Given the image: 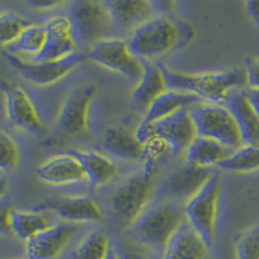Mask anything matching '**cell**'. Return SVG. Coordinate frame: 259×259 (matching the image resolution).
<instances>
[{
    "label": "cell",
    "mask_w": 259,
    "mask_h": 259,
    "mask_svg": "<svg viewBox=\"0 0 259 259\" xmlns=\"http://www.w3.org/2000/svg\"><path fill=\"white\" fill-rule=\"evenodd\" d=\"M105 259H121V258H119V254H118L114 249H112V250H110V253L108 254V256H106Z\"/></svg>",
    "instance_id": "obj_42"
},
{
    "label": "cell",
    "mask_w": 259,
    "mask_h": 259,
    "mask_svg": "<svg viewBox=\"0 0 259 259\" xmlns=\"http://www.w3.org/2000/svg\"><path fill=\"white\" fill-rule=\"evenodd\" d=\"M168 90L187 92L210 104H222L235 90L247 84L245 69L184 74L162 66Z\"/></svg>",
    "instance_id": "obj_1"
},
{
    "label": "cell",
    "mask_w": 259,
    "mask_h": 259,
    "mask_svg": "<svg viewBox=\"0 0 259 259\" xmlns=\"http://www.w3.org/2000/svg\"><path fill=\"white\" fill-rule=\"evenodd\" d=\"M48 206L68 223L99 222L104 217L100 205L89 196H62L51 201Z\"/></svg>",
    "instance_id": "obj_18"
},
{
    "label": "cell",
    "mask_w": 259,
    "mask_h": 259,
    "mask_svg": "<svg viewBox=\"0 0 259 259\" xmlns=\"http://www.w3.org/2000/svg\"><path fill=\"white\" fill-rule=\"evenodd\" d=\"M233 152L235 150L215 140L197 136L186 150V162L198 167L210 168V166L221 165Z\"/></svg>",
    "instance_id": "obj_23"
},
{
    "label": "cell",
    "mask_w": 259,
    "mask_h": 259,
    "mask_svg": "<svg viewBox=\"0 0 259 259\" xmlns=\"http://www.w3.org/2000/svg\"><path fill=\"white\" fill-rule=\"evenodd\" d=\"M69 20L75 41L90 50L110 39L112 32L115 31L106 2H75L69 9Z\"/></svg>",
    "instance_id": "obj_5"
},
{
    "label": "cell",
    "mask_w": 259,
    "mask_h": 259,
    "mask_svg": "<svg viewBox=\"0 0 259 259\" xmlns=\"http://www.w3.org/2000/svg\"><path fill=\"white\" fill-rule=\"evenodd\" d=\"M191 114L198 136L211 139L232 150L244 145L239 126L227 106L201 103L191 109Z\"/></svg>",
    "instance_id": "obj_7"
},
{
    "label": "cell",
    "mask_w": 259,
    "mask_h": 259,
    "mask_svg": "<svg viewBox=\"0 0 259 259\" xmlns=\"http://www.w3.org/2000/svg\"><path fill=\"white\" fill-rule=\"evenodd\" d=\"M7 188H8V183L4 178H0V201L3 200V196L6 194Z\"/></svg>",
    "instance_id": "obj_41"
},
{
    "label": "cell",
    "mask_w": 259,
    "mask_h": 259,
    "mask_svg": "<svg viewBox=\"0 0 259 259\" xmlns=\"http://www.w3.org/2000/svg\"><path fill=\"white\" fill-rule=\"evenodd\" d=\"M219 167L232 172H251L259 170V145H242L222 162Z\"/></svg>",
    "instance_id": "obj_29"
},
{
    "label": "cell",
    "mask_w": 259,
    "mask_h": 259,
    "mask_svg": "<svg viewBox=\"0 0 259 259\" xmlns=\"http://www.w3.org/2000/svg\"><path fill=\"white\" fill-rule=\"evenodd\" d=\"M20 161V150L11 136L0 128V171H12Z\"/></svg>",
    "instance_id": "obj_32"
},
{
    "label": "cell",
    "mask_w": 259,
    "mask_h": 259,
    "mask_svg": "<svg viewBox=\"0 0 259 259\" xmlns=\"http://www.w3.org/2000/svg\"><path fill=\"white\" fill-rule=\"evenodd\" d=\"M0 89L4 94L7 118L13 126L35 136L45 133L38 110L24 89L9 82H2Z\"/></svg>",
    "instance_id": "obj_9"
},
{
    "label": "cell",
    "mask_w": 259,
    "mask_h": 259,
    "mask_svg": "<svg viewBox=\"0 0 259 259\" xmlns=\"http://www.w3.org/2000/svg\"><path fill=\"white\" fill-rule=\"evenodd\" d=\"M246 96L250 105L253 106V109L259 115V89H250L249 91H246Z\"/></svg>",
    "instance_id": "obj_38"
},
{
    "label": "cell",
    "mask_w": 259,
    "mask_h": 259,
    "mask_svg": "<svg viewBox=\"0 0 259 259\" xmlns=\"http://www.w3.org/2000/svg\"><path fill=\"white\" fill-rule=\"evenodd\" d=\"M144 150H145L144 158L153 159V161L156 162H158L162 157L166 156L167 153H171L170 147L167 145V143H166L165 140H162L161 138L153 139L152 142L145 144Z\"/></svg>",
    "instance_id": "obj_33"
},
{
    "label": "cell",
    "mask_w": 259,
    "mask_h": 259,
    "mask_svg": "<svg viewBox=\"0 0 259 259\" xmlns=\"http://www.w3.org/2000/svg\"><path fill=\"white\" fill-rule=\"evenodd\" d=\"M245 7H246V11L247 13H249V16L251 17V20L259 26V0L246 2V3H245Z\"/></svg>",
    "instance_id": "obj_37"
},
{
    "label": "cell",
    "mask_w": 259,
    "mask_h": 259,
    "mask_svg": "<svg viewBox=\"0 0 259 259\" xmlns=\"http://www.w3.org/2000/svg\"><path fill=\"white\" fill-rule=\"evenodd\" d=\"M30 22L22 16L13 12H4L0 15V46L4 48L15 43L24 32Z\"/></svg>",
    "instance_id": "obj_30"
},
{
    "label": "cell",
    "mask_w": 259,
    "mask_h": 259,
    "mask_svg": "<svg viewBox=\"0 0 259 259\" xmlns=\"http://www.w3.org/2000/svg\"><path fill=\"white\" fill-rule=\"evenodd\" d=\"M245 71L247 85L250 89H259V57H247Z\"/></svg>",
    "instance_id": "obj_35"
},
{
    "label": "cell",
    "mask_w": 259,
    "mask_h": 259,
    "mask_svg": "<svg viewBox=\"0 0 259 259\" xmlns=\"http://www.w3.org/2000/svg\"><path fill=\"white\" fill-rule=\"evenodd\" d=\"M119 258L121 259H148L147 256L143 255L142 253H136V251H133V250L123 251L122 254H119Z\"/></svg>",
    "instance_id": "obj_40"
},
{
    "label": "cell",
    "mask_w": 259,
    "mask_h": 259,
    "mask_svg": "<svg viewBox=\"0 0 259 259\" xmlns=\"http://www.w3.org/2000/svg\"><path fill=\"white\" fill-rule=\"evenodd\" d=\"M106 4L112 15L115 31L128 32L130 35L157 16L156 3L148 0H112L106 2Z\"/></svg>",
    "instance_id": "obj_16"
},
{
    "label": "cell",
    "mask_w": 259,
    "mask_h": 259,
    "mask_svg": "<svg viewBox=\"0 0 259 259\" xmlns=\"http://www.w3.org/2000/svg\"><path fill=\"white\" fill-rule=\"evenodd\" d=\"M162 259H210V247L186 223L168 242Z\"/></svg>",
    "instance_id": "obj_21"
},
{
    "label": "cell",
    "mask_w": 259,
    "mask_h": 259,
    "mask_svg": "<svg viewBox=\"0 0 259 259\" xmlns=\"http://www.w3.org/2000/svg\"><path fill=\"white\" fill-rule=\"evenodd\" d=\"M29 4L34 8L38 9H51L56 8L60 4V2H53V0H34V2H29Z\"/></svg>",
    "instance_id": "obj_39"
},
{
    "label": "cell",
    "mask_w": 259,
    "mask_h": 259,
    "mask_svg": "<svg viewBox=\"0 0 259 259\" xmlns=\"http://www.w3.org/2000/svg\"><path fill=\"white\" fill-rule=\"evenodd\" d=\"M74 154L79 158L84 171L85 182L91 188L105 186L117 177V166L109 157L94 150H83Z\"/></svg>",
    "instance_id": "obj_24"
},
{
    "label": "cell",
    "mask_w": 259,
    "mask_h": 259,
    "mask_svg": "<svg viewBox=\"0 0 259 259\" xmlns=\"http://www.w3.org/2000/svg\"><path fill=\"white\" fill-rule=\"evenodd\" d=\"M46 43V29L40 25H30L24 30V32L18 36L17 40L11 46L6 47L8 55L17 56V55H27L35 59L40 51L43 50Z\"/></svg>",
    "instance_id": "obj_27"
},
{
    "label": "cell",
    "mask_w": 259,
    "mask_h": 259,
    "mask_svg": "<svg viewBox=\"0 0 259 259\" xmlns=\"http://www.w3.org/2000/svg\"><path fill=\"white\" fill-rule=\"evenodd\" d=\"M201 103L202 100L192 94L167 90L161 96L157 97L154 103L148 108L144 121L158 122L163 118L180 112V110L188 109L189 106L198 105Z\"/></svg>",
    "instance_id": "obj_25"
},
{
    "label": "cell",
    "mask_w": 259,
    "mask_h": 259,
    "mask_svg": "<svg viewBox=\"0 0 259 259\" xmlns=\"http://www.w3.org/2000/svg\"><path fill=\"white\" fill-rule=\"evenodd\" d=\"M135 136L143 145L148 144V143L152 142L153 139L158 138V136H157L156 122L143 121L142 124H140V126L138 127V130H136Z\"/></svg>",
    "instance_id": "obj_34"
},
{
    "label": "cell",
    "mask_w": 259,
    "mask_h": 259,
    "mask_svg": "<svg viewBox=\"0 0 259 259\" xmlns=\"http://www.w3.org/2000/svg\"><path fill=\"white\" fill-rule=\"evenodd\" d=\"M186 223L184 207H179L177 202L162 201L148 206L134 223V231L145 246L165 253L168 242Z\"/></svg>",
    "instance_id": "obj_3"
},
{
    "label": "cell",
    "mask_w": 259,
    "mask_h": 259,
    "mask_svg": "<svg viewBox=\"0 0 259 259\" xmlns=\"http://www.w3.org/2000/svg\"><path fill=\"white\" fill-rule=\"evenodd\" d=\"M235 250L237 259H259V224L236 237Z\"/></svg>",
    "instance_id": "obj_31"
},
{
    "label": "cell",
    "mask_w": 259,
    "mask_h": 259,
    "mask_svg": "<svg viewBox=\"0 0 259 259\" xmlns=\"http://www.w3.org/2000/svg\"><path fill=\"white\" fill-rule=\"evenodd\" d=\"M167 90V82L162 71V65L144 62V73L133 94L134 104L140 109L148 110L157 97Z\"/></svg>",
    "instance_id": "obj_22"
},
{
    "label": "cell",
    "mask_w": 259,
    "mask_h": 259,
    "mask_svg": "<svg viewBox=\"0 0 259 259\" xmlns=\"http://www.w3.org/2000/svg\"><path fill=\"white\" fill-rule=\"evenodd\" d=\"M103 148L109 156L122 161H144V145L135 135L121 127H110L105 131Z\"/></svg>",
    "instance_id": "obj_20"
},
{
    "label": "cell",
    "mask_w": 259,
    "mask_h": 259,
    "mask_svg": "<svg viewBox=\"0 0 259 259\" xmlns=\"http://www.w3.org/2000/svg\"><path fill=\"white\" fill-rule=\"evenodd\" d=\"M7 59L27 80L38 85H48L66 77L85 59V56H80L75 53L69 59L55 62H36L31 60H22L21 57L12 56V55H7Z\"/></svg>",
    "instance_id": "obj_12"
},
{
    "label": "cell",
    "mask_w": 259,
    "mask_h": 259,
    "mask_svg": "<svg viewBox=\"0 0 259 259\" xmlns=\"http://www.w3.org/2000/svg\"><path fill=\"white\" fill-rule=\"evenodd\" d=\"M157 163L144 158V167L140 172L127 177L110 191L108 206L115 219L123 224L135 223L148 209L153 197Z\"/></svg>",
    "instance_id": "obj_2"
},
{
    "label": "cell",
    "mask_w": 259,
    "mask_h": 259,
    "mask_svg": "<svg viewBox=\"0 0 259 259\" xmlns=\"http://www.w3.org/2000/svg\"><path fill=\"white\" fill-rule=\"evenodd\" d=\"M12 207L7 201H0V236H13L11 228V212Z\"/></svg>",
    "instance_id": "obj_36"
},
{
    "label": "cell",
    "mask_w": 259,
    "mask_h": 259,
    "mask_svg": "<svg viewBox=\"0 0 259 259\" xmlns=\"http://www.w3.org/2000/svg\"><path fill=\"white\" fill-rule=\"evenodd\" d=\"M85 59L91 60L103 68L121 74L131 82L138 83L144 73V62L131 52L127 40L110 38L90 50Z\"/></svg>",
    "instance_id": "obj_8"
},
{
    "label": "cell",
    "mask_w": 259,
    "mask_h": 259,
    "mask_svg": "<svg viewBox=\"0 0 259 259\" xmlns=\"http://www.w3.org/2000/svg\"><path fill=\"white\" fill-rule=\"evenodd\" d=\"M227 108L232 113L241 133L242 144L259 145V115L247 100L245 91H233L227 99Z\"/></svg>",
    "instance_id": "obj_19"
},
{
    "label": "cell",
    "mask_w": 259,
    "mask_h": 259,
    "mask_svg": "<svg viewBox=\"0 0 259 259\" xmlns=\"http://www.w3.org/2000/svg\"><path fill=\"white\" fill-rule=\"evenodd\" d=\"M95 94L96 87L87 85L69 95L62 105L57 121L62 133L68 135H79L87 130L90 106Z\"/></svg>",
    "instance_id": "obj_14"
},
{
    "label": "cell",
    "mask_w": 259,
    "mask_h": 259,
    "mask_svg": "<svg viewBox=\"0 0 259 259\" xmlns=\"http://www.w3.org/2000/svg\"><path fill=\"white\" fill-rule=\"evenodd\" d=\"M219 197L221 178L217 174H212L202 188L193 194L184 205L187 224L209 247L215 239Z\"/></svg>",
    "instance_id": "obj_6"
},
{
    "label": "cell",
    "mask_w": 259,
    "mask_h": 259,
    "mask_svg": "<svg viewBox=\"0 0 259 259\" xmlns=\"http://www.w3.org/2000/svg\"><path fill=\"white\" fill-rule=\"evenodd\" d=\"M47 215L36 211H22L12 210L11 212V228L12 235L22 241H29L31 237L47 230L52 226Z\"/></svg>",
    "instance_id": "obj_26"
},
{
    "label": "cell",
    "mask_w": 259,
    "mask_h": 259,
    "mask_svg": "<svg viewBox=\"0 0 259 259\" xmlns=\"http://www.w3.org/2000/svg\"><path fill=\"white\" fill-rule=\"evenodd\" d=\"M110 239L104 231H94L78 244L73 259H105L110 253Z\"/></svg>",
    "instance_id": "obj_28"
},
{
    "label": "cell",
    "mask_w": 259,
    "mask_h": 259,
    "mask_svg": "<svg viewBox=\"0 0 259 259\" xmlns=\"http://www.w3.org/2000/svg\"><path fill=\"white\" fill-rule=\"evenodd\" d=\"M77 233L74 223L52 224L47 230L41 231L31 237L25 245L26 259H56Z\"/></svg>",
    "instance_id": "obj_13"
},
{
    "label": "cell",
    "mask_w": 259,
    "mask_h": 259,
    "mask_svg": "<svg viewBox=\"0 0 259 259\" xmlns=\"http://www.w3.org/2000/svg\"><path fill=\"white\" fill-rule=\"evenodd\" d=\"M41 182L52 186H68L85 180L82 163L75 154H57L41 162L36 168Z\"/></svg>",
    "instance_id": "obj_17"
},
{
    "label": "cell",
    "mask_w": 259,
    "mask_h": 259,
    "mask_svg": "<svg viewBox=\"0 0 259 259\" xmlns=\"http://www.w3.org/2000/svg\"><path fill=\"white\" fill-rule=\"evenodd\" d=\"M157 136L165 140L171 153L179 154L188 149L198 136L191 110L184 109L156 122Z\"/></svg>",
    "instance_id": "obj_15"
},
{
    "label": "cell",
    "mask_w": 259,
    "mask_h": 259,
    "mask_svg": "<svg viewBox=\"0 0 259 259\" xmlns=\"http://www.w3.org/2000/svg\"><path fill=\"white\" fill-rule=\"evenodd\" d=\"M46 43L35 59L36 62L62 61L75 55L77 41L74 39L71 22L66 16H53L46 22Z\"/></svg>",
    "instance_id": "obj_11"
},
{
    "label": "cell",
    "mask_w": 259,
    "mask_h": 259,
    "mask_svg": "<svg viewBox=\"0 0 259 259\" xmlns=\"http://www.w3.org/2000/svg\"><path fill=\"white\" fill-rule=\"evenodd\" d=\"M210 168L187 163L170 171L161 182L158 194L161 197L177 202L179 200H189L197 193L205 183L211 178Z\"/></svg>",
    "instance_id": "obj_10"
},
{
    "label": "cell",
    "mask_w": 259,
    "mask_h": 259,
    "mask_svg": "<svg viewBox=\"0 0 259 259\" xmlns=\"http://www.w3.org/2000/svg\"><path fill=\"white\" fill-rule=\"evenodd\" d=\"M182 38L183 29L178 22L166 16H156L138 27L127 43L139 60L148 62L175 50Z\"/></svg>",
    "instance_id": "obj_4"
}]
</instances>
